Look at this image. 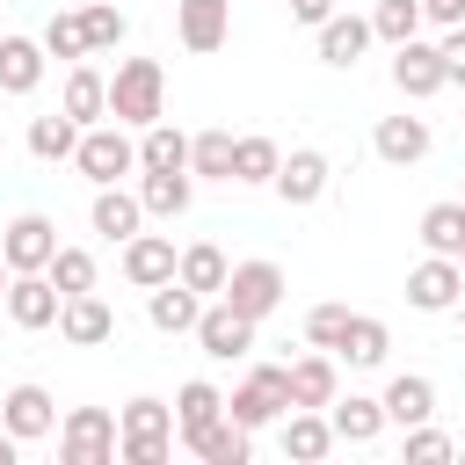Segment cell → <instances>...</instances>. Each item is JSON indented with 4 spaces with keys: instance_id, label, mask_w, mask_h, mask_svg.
I'll list each match as a JSON object with an SVG mask.
<instances>
[{
    "instance_id": "b9f144b4",
    "label": "cell",
    "mask_w": 465,
    "mask_h": 465,
    "mask_svg": "<svg viewBox=\"0 0 465 465\" xmlns=\"http://www.w3.org/2000/svg\"><path fill=\"white\" fill-rule=\"evenodd\" d=\"M341 327H349V305H334V298H327V305H312V312H305V349H334V341H341Z\"/></svg>"
},
{
    "instance_id": "e0dca14e",
    "label": "cell",
    "mask_w": 465,
    "mask_h": 465,
    "mask_svg": "<svg viewBox=\"0 0 465 465\" xmlns=\"http://www.w3.org/2000/svg\"><path fill=\"white\" fill-rule=\"evenodd\" d=\"M378 407H385V429H414V421H436V378H421V371H400V378H385Z\"/></svg>"
},
{
    "instance_id": "44dd1931",
    "label": "cell",
    "mask_w": 465,
    "mask_h": 465,
    "mask_svg": "<svg viewBox=\"0 0 465 465\" xmlns=\"http://www.w3.org/2000/svg\"><path fill=\"white\" fill-rule=\"evenodd\" d=\"M429 145H436L429 124L407 116V109H400V116H378V131H371V153H378L385 167H414V160H429Z\"/></svg>"
},
{
    "instance_id": "74e56055",
    "label": "cell",
    "mask_w": 465,
    "mask_h": 465,
    "mask_svg": "<svg viewBox=\"0 0 465 465\" xmlns=\"http://www.w3.org/2000/svg\"><path fill=\"white\" fill-rule=\"evenodd\" d=\"M80 29H87V51H94V58H102V51H116V44L131 36L124 7H109V0H87V7H80Z\"/></svg>"
},
{
    "instance_id": "4fadbf2b",
    "label": "cell",
    "mask_w": 465,
    "mask_h": 465,
    "mask_svg": "<svg viewBox=\"0 0 465 465\" xmlns=\"http://www.w3.org/2000/svg\"><path fill=\"white\" fill-rule=\"evenodd\" d=\"M58 341H73V349L116 341V305H109L102 291H73V298L58 305Z\"/></svg>"
},
{
    "instance_id": "7bdbcfd3",
    "label": "cell",
    "mask_w": 465,
    "mask_h": 465,
    "mask_svg": "<svg viewBox=\"0 0 465 465\" xmlns=\"http://www.w3.org/2000/svg\"><path fill=\"white\" fill-rule=\"evenodd\" d=\"M436 51H443V87H465V22L436 29Z\"/></svg>"
},
{
    "instance_id": "277c9868",
    "label": "cell",
    "mask_w": 465,
    "mask_h": 465,
    "mask_svg": "<svg viewBox=\"0 0 465 465\" xmlns=\"http://www.w3.org/2000/svg\"><path fill=\"white\" fill-rule=\"evenodd\" d=\"M225 414H232L240 429H276V421L291 414V371H283V363H254V371L225 392Z\"/></svg>"
},
{
    "instance_id": "7dc6e473",
    "label": "cell",
    "mask_w": 465,
    "mask_h": 465,
    "mask_svg": "<svg viewBox=\"0 0 465 465\" xmlns=\"http://www.w3.org/2000/svg\"><path fill=\"white\" fill-rule=\"evenodd\" d=\"M0 320H7V262H0Z\"/></svg>"
},
{
    "instance_id": "4316f807",
    "label": "cell",
    "mask_w": 465,
    "mask_h": 465,
    "mask_svg": "<svg viewBox=\"0 0 465 465\" xmlns=\"http://www.w3.org/2000/svg\"><path fill=\"white\" fill-rule=\"evenodd\" d=\"M182 443H189L203 465H247V458H254V429H240L232 414L203 421V429H196V436H182Z\"/></svg>"
},
{
    "instance_id": "8fae6325",
    "label": "cell",
    "mask_w": 465,
    "mask_h": 465,
    "mask_svg": "<svg viewBox=\"0 0 465 465\" xmlns=\"http://www.w3.org/2000/svg\"><path fill=\"white\" fill-rule=\"evenodd\" d=\"M458 298H465L458 254H421V262L407 269V305H414V312H450Z\"/></svg>"
},
{
    "instance_id": "484cf974",
    "label": "cell",
    "mask_w": 465,
    "mask_h": 465,
    "mask_svg": "<svg viewBox=\"0 0 465 465\" xmlns=\"http://www.w3.org/2000/svg\"><path fill=\"white\" fill-rule=\"evenodd\" d=\"M283 458H298V465H320L327 450H334V429H327V407H291L283 421Z\"/></svg>"
},
{
    "instance_id": "f35d334b",
    "label": "cell",
    "mask_w": 465,
    "mask_h": 465,
    "mask_svg": "<svg viewBox=\"0 0 465 465\" xmlns=\"http://www.w3.org/2000/svg\"><path fill=\"white\" fill-rule=\"evenodd\" d=\"M44 276L58 283V298H73V291H94V254H87V247H65V240H58V254L44 262Z\"/></svg>"
},
{
    "instance_id": "7c38bea8",
    "label": "cell",
    "mask_w": 465,
    "mask_h": 465,
    "mask_svg": "<svg viewBox=\"0 0 465 465\" xmlns=\"http://www.w3.org/2000/svg\"><path fill=\"white\" fill-rule=\"evenodd\" d=\"M174 36H182V51H196V58L225 51V44H232V0H174Z\"/></svg>"
},
{
    "instance_id": "2e32d148",
    "label": "cell",
    "mask_w": 465,
    "mask_h": 465,
    "mask_svg": "<svg viewBox=\"0 0 465 465\" xmlns=\"http://www.w3.org/2000/svg\"><path fill=\"white\" fill-rule=\"evenodd\" d=\"M174 254H182V247H174L167 232H145V225H138V232L124 240V283H131V291L167 283V276H174Z\"/></svg>"
},
{
    "instance_id": "603a6c76",
    "label": "cell",
    "mask_w": 465,
    "mask_h": 465,
    "mask_svg": "<svg viewBox=\"0 0 465 465\" xmlns=\"http://www.w3.org/2000/svg\"><path fill=\"white\" fill-rule=\"evenodd\" d=\"M334 356H341L349 371H385V356H392V327H385L378 312H349V327H341Z\"/></svg>"
},
{
    "instance_id": "bcb514c9",
    "label": "cell",
    "mask_w": 465,
    "mask_h": 465,
    "mask_svg": "<svg viewBox=\"0 0 465 465\" xmlns=\"http://www.w3.org/2000/svg\"><path fill=\"white\" fill-rule=\"evenodd\" d=\"M15 458H22V443H15L7 429H0V465H15Z\"/></svg>"
},
{
    "instance_id": "30bf717a",
    "label": "cell",
    "mask_w": 465,
    "mask_h": 465,
    "mask_svg": "<svg viewBox=\"0 0 465 465\" xmlns=\"http://www.w3.org/2000/svg\"><path fill=\"white\" fill-rule=\"evenodd\" d=\"M58 283L44 276V269H7V320L22 327V334H44V327H58Z\"/></svg>"
},
{
    "instance_id": "ee69618b",
    "label": "cell",
    "mask_w": 465,
    "mask_h": 465,
    "mask_svg": "<svg viewBox=\"0 0 465 465\" xmlns=\"http://www.w3.org/2000/svg\"><path fill=\"white\" fill-rule=\"evenodd\" d=\"M465 22V0H421V29H458Z\"/></svg>"
},
{
    "instance_id": "ba28073f",
    "label": "cell",
    "mask_w": 465,
    "mask_h": 465,
    "mask_svg": "<svg viewBox=\"0 0 465 465\" xmlns=\"http://www.w3.org/2000/svg\"><path fill=\"white\" fill-rule=\"evenodd\" d=\"M0 429H7L15 443H36V436H58V400H51V385H36V378H22V385H7V392H0Z\"/></svg>"
},
{
    "instance_id": "f1b7e54d",
    "label": "cell",
    "mask_w": 465,
    "mask_h": 465,
    "mask_svg": "<svg viewBox=\"0 0 465 465\" xmlns=\"http://www.w3.org/2000/svg\"><path fill=\"white\" fill-rule=\"evenodd\" d=\"M138 203H145V218H182L189 203H196V174L189 167H167V174H138Z\"/></svg>"
},
{
    "instance_id": "cb8c5ba5",
    "label": "cell",
    "mask_w": 465,
    "mask_h": 465,
    "mask_svg": "<svg viewBox=\"0 0 465 465\" xmlns=\"http://www.w3.org/2000/svg\"><path fill=\"white\" fill-rule=\"evenodd\" d=\"M283 371H291V407H327L341 392V356L334 349H312V356H298Z\"/></svg>"
},
{
    "instance_id": "836d02e7",
    "label": "cell",
    "mask_w": 465,
    "mask_h": 465,
    "mask_svg": "<svg viewBox=\"0 0 465 465\" xmlns=\"http://www.w3.org/2000/svg\"><path fill=\"white\" fill-rule=\"evenodd\" d=\"M73 145H80V124H73L65 109H51V116H29V153H36L44 167L73 160Z\"/></svg>"
},
{
    "instance_id": "9c48e42d",
    "label": "cell",
    "mask_w": 465,
    "mask_h": 465,
    "mask_svg": "<svg viewBox=\"0 0 465 465\" xmlns=\"http://www.w3.org/2000/svg\"><path fill=\"white\" fill-rule=\"evenodd\" d=\"M327 182H334V160H327V153H320V145H291V153H283V167H276V182H269V189H276V196H283V203H291V211H312V203H320V196H327Z\"/></svg>"
},
{
    "instance_id": "6da1fadb",
    "label": "cell",
    "mask_w": 465,
    "mask_h": 465,
    "mask_svg": "<svg viewBox=\"0 0 465 465\" xmlns=\"http://www.w3.org/2000/svg\"><path fill=\"white\" fill-rule=\"evenodd\" d=\"M116 458L124 465H167L174 458V400H124L116 407Z\"/></svg>"
},
{
    "instance_id": "ffe728a7",
    "label": "cell",
    "mask_w": 465,
    "mask_h": 465,
    "mask_svg": "<svg viewBox=\"0 0 465 465\" xmlns=\"http://www.w3.org/2000/svg\"><path fill=\"white\" fill-rule=\"evenodd\" d=\"M58 109H65L80 131H87V124H102V116H109V73H102V65H87V58H80V65H65Z\"/></svg>"
},
{
    "instance_id": "f546056e",
    "label": "cell",
    "mask_w": 465,
    "mask_h": 465,
    "mask_svg": "<svg viewBox=\"0 0 465 465\" xmlns=\"http://www.w3.org/2000/svg\"><path fill=\"white\" fill-rule=\"evenodd\" d=\"M196 312H203V298H196L182 276H167V283H153V291H145V320H153L160 334H189V327H196Z\"/></svg>"
},
{
    "instance_id": "5bb4252c",
    "label": "cell",
    "mask_w": 465,
    "mask_h": 465,
    "mask_svg": "<svg viewBox=\"0 0 465 465\" xmlns=\"http://www.w3.org/2000/svg\"><path fill=\"white\" fill-rule=\"evenodd\" d=\"M392 87H400L407 102H429V94H443V51H436L429 36H407V44H392Z\"/></svg>"
},
{
    "instance_id": "52a82bcc",
    "label": "cell",
    "mask_w": 465,
    "mask_h": 465,
    "mask_svg": "<svg viewBox=\"0 0 465 465\" xmlns=\"http://www.w3.org/2000/svg\"><path fill=\"white\" fill-rule=\"evenodd\" d=\"M196 349L211 356V363H232V356H254V320L247 312H232L225 298H203V312H196Z\"/></svg>"
},
{
    "instance_id": "d590c367",
    "label": "cell",
    "mask_w": 465,
    "mask_h": 465,
    "mask_svg": "<svg viewBox=\"0 0 465 465\" xmlns=\"http://www.w3.org/2000/svg\"><path fill=\"white\" fill-rule=\"evenodd\" d=\"M458 247H465V203L443 196L421 211V254H458Z\"/></svg>"
},
{
    "instance_id": "8d00e7d4",
    "label": "cell",
    "mask_w": 465,
    "mask_h": 465,
    "mask_svg": "<svg viewBox=\"0 0 465 465\" xmlns=\"http://www.w3.org/2000/svg\"><path fill=\"white\" fill-rule=\"evenodd\" d=\"M371 36H378V44L421 36V0H371Z\"/></svg>"
},
{
    "instance_id": "5b68a950",
    "label": "cell",
    "mask_w": 465,
    "mask_h": 465,
    "mask_svg": "<svg viewBox=\"0 0 465 465\" xmlns=\"http://www.w3.org/2000/svg\"><path fill=\"white\" fill-rule=\"evenodd\" d=\"M283 291H291V276H283V262H269V254H254V262H232V269H225V291H218V298H225L232 312H247V320L262 327V320H269V312L283 305Z\"/></svg>"
},
{
    "instance_id": "3957f363",
    "label": "cell",
    "mask_w": 465,
    "mask_h": 465,
    "mask_svg": "<svg viewBox=\"0 0 465 465\" xmlns=\"http://www.w3.org/2000/svg\"><path fill=\"white\" fill-rule=\"evenodd\" d=\"M73 167H80L94 189H109V182L138 174V131H124L116 116L87 124V131H80V145H73Z\"/></svg>"
},
{
    "instance_id": "60d3db41",
    "label": "cell",
    "mask_w": 465,
    "mask_h": 465,
    "mask_svg": "<svg viewBox=\"0 0 465 465\" xmlns=\"http://www.w3.org/2000/svg\"><path fill=\"white\" fill-rule=\"evenodd\" d=\"M400 458H407V465H443V458H458V443H450L443 429L414 421V429H400Z\"/></svg>"
},
{
    "instance_id": "f907efd6",
    "label": "cell",
    "mask_w": 465,
    "mask_h": 465,
    "mask_svg": "<svg viewBox=\"0 0 465 465\" xmlns=\"http://www.w3.org/2000/svg\"><path fill=\"white\" fill-rule=\"evenodd\" d=\"M458 269H465V247H458Z\"/></svg>"
},
{
    "instance_id": "4dcf8cb0",
    "label": "cell",
    "mask_w": 465,
    "mask_h": 465,
    "mask_svg": "<svg viewBox=\"0 0 465 465\" xmlns=\"http://www.w3.org/2000/svg\"><path fill=\"white\" fill-rule=\"evenodd\" d=\"M167 167H189V131L167 124V116H153L138 131V174H167Z\"/></svg>"
},
{
    "instance_id": "c3c4849f",
    "label": "cell",
    "mask_w": 465,
    "mask_h": 465,
    "mask_svg": "<svg viewBox=\"0 0 465 465\" xmlns=\"http://www.w3.org/2000/svg\"><path fill=\"white\" fill-rule=\"evenodd\" d=\"M450 320H458V334H465V298H458V305H450Z\"/></svg>"
},
{
    "instance_id": "ab89813d",
    "label": "cell",
    "mask_w": 465,
    "mask_h": 465,
    "mask_svg": "<svg viewBox=\"0 0 465 465\" xmlns=\"http://www.w3.org/2000/svg\"><path fill=\"white\" fill-rule=\"evenodd\" d=\"M44 51H51V58H65V65L94 58V51H87V29H80V7H65V15H51V22H44Z\"/></svg>"
},
{
    "instance_id": "f6af8a7d",
    "label": "cell",
    "mask_w": 465,
    "mask_h": 465,
    "mask_svg": "<svg viewBox=\"0 0 465 465\" xmlns=\"http://www.w3.org/2000/svg\"><path fill=\"white\" fill-rule=\"evenodd\" d=\"M334 15V0H291V22H305V29H320Z\"/></svg>"
},
{
    "instance_id": "9a60e30c",
    "label": "cell",
    "mask_w": 465,
    "mask_h": 465,
    "mask_svg": "<svg viewBox=\"0 0 465 465\" xmlns=\"http://www.w3.org/2000/svg\"><path fill=\"white\" fill-rule=\"evenodd\" d=\"M51 254H58V225H51L44 211H22V218L0 225V262H7V269H44Z\"/></svg>"
},
{
    "instance_id": "7402d4cb",
    "label": "cell",
    "mask_w": 465,
    "mask_h": 465,
    "mask_svg": "<svg viewBox=\"0 0 465 465\" xmlns=\"http://www.w3.org/2000/svg\"><path fill=\"white\" fill-rule=\"evenodd\" d=\"M87 225L109 240V247H124L138 225H145V203H138V189H124V182H109V189H94V203H87Z\"/></svg>"
},
{
    "instance_id": "1f68e13d",
    "label": "cell",
    "mask_w": 465,
    "mask_h": 465,
    "mask_svg": "<svg viewBox=\"0 0 465 465\" xmlns=\"http://www.w3.org/2000/svg\"><path fill=\"white\" fill-rule=\"evenodd\" d=\"M225 269H232V262H225L218 240H189V247L174 254V276H182L196 298H218V291H225Z\"/></svg>"
},
{
    "instance_id": "e575fe53",
    "label": "cell",
    "mask_w": 465,
    "mask_h": 465,
    "mask_svg": "<svg viewBox=\"0 0 465 465\" xmlns=\"http://www.w3.org/2000/svg\"><path fill=\"white\" fill-rule=\"evenodd\" d=\"M225 414V392L211 385V378H189L182 392H174V436H196L203 421H218Z\"/></svg>"
},
{
    "instance_id": "7a4b0ae2",
    "label": "cell",
    "mask_w": 465,
    "mask_h": 465,
    "mask_svg": "<svg viewBox=\"0 0 465 465\" xmlns=\"http://www.w3.org/2000/svg\"><path fill=\"white\" fill-rule=\"evenodd\" d=\"M109 116L124 131H145L153 116H167V65L160 58H116V73H109Z\"/></svg>"
},
{
    "instance_id": "d6986e66",
    "label": "cell",
    "mask_w": 465,
    "mask_h": 465,
    "mask_svg": "<svg viewBox=\"0 0 465 465\" xmlns=\"http://www.w3.org/2000/svg\"><path fill=\"white\" fill-rule=\"evenodd\" d=\"M312 36H320V65H334V73H349V65L378 44V36H371V15H341V7H334Z\"/></svg>"
},
{
    "instance_id": "d6a6232c",
    "label": "cell",
    "mask_w": 465,
    "mask_h": 465,
    "mask_svg": "<svg viewBox=\"0 0 465 465\" xmlns=\"http://www.w3.org/2000/svg\"><path fill=\"white\" fill-rule=\"evenodd\" d=\"M189 174H196V182H232V131H225V124L189 131Z\"/></svg>"
},
{
    "instance_id": "ac0fdd59",
    "label": "cell",
    "mask_w": 465,
    "mask_h": 465,
    "mask_svg": "<svg viewBox=\"0 0 465 465\" xmlns=\"http://www.w3.org/2000/svg\"><path fill=\"white\" fill-rule=\"evenodd\" d=\"M327 429H334V443L363 450V443L385 436V407H378L371 392H334V400H327Z\"/></svg>"
},
{
    "instance_id": "8992f818",
    "label": "cell",
    "mask_w": 465,
    "mask_h": 465,
    "mask_svg": "<svg viewBox=\"0 0 465 465\" xmlns=\"http://www.w3.org/2000/svg\"><path fill=\"white\" fill-rule=\"evenodd\" d=\"M58 465H116V414L109 407L58 414Z\"/></svg>"
},
{
    "instance_id": "681fc988",
    "label": "cell",
    "mask_w": 465,
    "mask_h": 465,
    "mask_svg": "<svg viewBox=\"0 0 465 465\" xmlns=\"http://www.w3.org/2000/svg\"><path fill=\"white\" fill-rule=\"evenodd\" d=\"M458 203H465V182H458Z\"/></svg>"
},
{
    "instance_id": "83f0119b",
    "label": "cell",
    "mask_w": 465,
    "mask_h": 465,
    "mask_svg": "<svg viewBox=\"0 0 465 465\" xmlns=\"http://www.w3.org/2000/svg\"><path fill=\"white\" fill-rule=\"evenodd\" d=\"M276 167H283V145H276L269 131H240V138H232V182H240V189H269Z\"/></svg>"
},
{
    "instance_id": "d4e9b609",
    "label": "cell",
    "mask_w": 465,
    "mask_h": 465,
    "mask_svg": "<svg viewBox=\"0 0 465 465\" xmlns=\"http://www.w3.org/2000/svg\"><path fill=\"white\" fill-rule=\"evenodd\" d=\"M44 36H0V94H36L44 87Z\"/></svg>"
}]
</instances>
